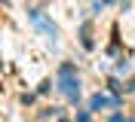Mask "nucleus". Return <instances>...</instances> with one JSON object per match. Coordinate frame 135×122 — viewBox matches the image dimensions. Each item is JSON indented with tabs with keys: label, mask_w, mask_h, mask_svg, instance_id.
Wrapping results in <instances>:
<instances>
[{
	"label": "nucleus",
	"mask_w": 135,
	"mask_h": 122,
	"mask_svg": "<svg viewBox=\"0 0 135 122\" xmlns=\"http://www.w3.org/2000/svg\"><path fill=\"white\" fill-rule=\"evenodd\" d=\"M101 107H110V110H117L120 101L117 98H108V95H95L92 101H89V110H101Z\"/></svg>",
	"instance_id": "obj_2"
},
{
	"label": "nucleus",
	"mask_w": 135,
	"mask_h": 122,
	"mask_svg": "<svg viewBox=\"0 0 135 122\" xmlns=\"http://www.w3.org/2000/svg\"><path fill=\"white\" fill-rule=\"evenodd\" d=\"M59 89H61V95H65L68 101H77V98H80V79H77V73H74L71 64H65L59 70Z\"/></svg>",
	"instance_id": "obj_1"
}]
</instances>
